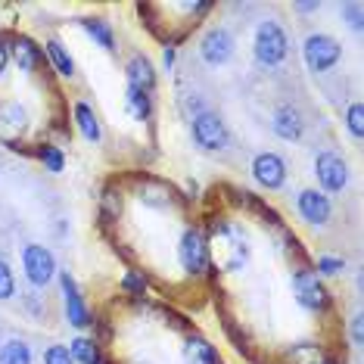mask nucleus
I'll list each match as a JSON object with an SVG mask.
<instances>
[{
  "label": "nucleus",
  "mask_w": 364,
  "mask_h": 364,
  "mask_svg": "<svg viewBox=\"0 0 364 364\" xmlns=\"http://www.w3.org/2000/svg\"><path fill=\"white\" fill-rule=\"evenodd\" d=\"M128 112L134 115L137 122H146L153 115V97L150 94H140V90L128 87Z\"/></svg>",
  "instance_id": "nucleus-21"
},
{
  "label": "nucleus",
  "mask_w": 364,
  "mask_h": 364,
  "mask_svg": "<svg viewBox=\"0 0 364 364\" xmlns=\"http://www.w3.org/2000/svg\"><path fill=\"white\" fill-rule=\"evenodd\" d=\"M6 53H10V60L19 65L22 72H28V75H35L41 65H44V50H41L28 35H10V41H6Z\"/></svg>",
  "instance_id": "nucleus-11"
},
{
  "label": "nucleus",
  "mask_w": 364,
  "mask_h": 364,
  "mask_svg": "<svg viewBox=\"0 0 364 364\" xmlns=\"http://www.w3.org/2000/svg\"><path fill=\"white\" fill-rule=\"evenodd\" d=\"M346 128H349V134L355 140L364 137V106L361 103H352L349 109H346Z\"/></svg>",
  "instance_id": "nucleus-24"
},
{
  "label": "nucleus",
  "mask_w": 364,
  "mask_h": 364,
  "mask_svg": "<svg viewBox=\"0 0 364 364\" xmlns=\"http://www.w3.org/2000/svg\"><path fill=\"white\" fill-rule=\"evenodd\" d=\"M41 162H44V168L47 171H53V175H60V171L65 168V156H63V150L60 146H53V144H44L41 146Z\"/></svg>",
  "instance_id": "nucleus-23"
},
{
  "label": "nucleus",
  "mask_w": 364,
  "mask_h": 364,
  "mask_svg": "<svg viewBox=\"0 0 364 364\" xmlns=\"http://www.w3.org/2000/svg\"><path fill=\"white\" fill-rule=\"evenodd\" d=\"M162 65H165V69H171V65H175V47H165V53H162Z\"/></svg>",
  "instance_id": "nucleus-33"
},
{
  "label": "nucleus",
  "mask_w": 364,
  "mask_h": 364,
  "mask_svg": "<svg viewBox=\"0 0 364 364\" xmlns=\"http://www.w3.org/2000/svg\"><path fill=\"white\" fill-rule=\"evenodd\" d=\"M22 271H26L28 284L35 289H44L56 274H60L53 252L47 250V246H41V243H28L26 250H22Z\"/></svg>",
  "instance_id": "nucleus-3"
},
{
  "label": "nucleus",
  "mask_w": 364,
  "mask_h": 364,
  "mask_svg": "<svg viewBox=\"0 0 364 364\" xmlns=\"http://www.w3.org/2000/svg\"><path fill=\"white\" fill-rule=\"evenodd\" d=\"M314 178H318L321 193H343L346 184H349V165H346L343 156L324 150L314 159Z\"/></svg>",
  "instance_id": "nucleus-6"
},
{
  "label": "nucleus",
  "mask_w": 364,
  "mask_h": 364,
  "mask_svg": "<svg viewBox=\"0 0 364 364\" xmlns=\"http://www.w3.org/2000/svg\"><path fill=\"white\" fill-rule=\"evenodd\" d=\"M200 56L209 65H225L234 56V35L228 28H209L200 41Z\"/></svg>",
  "instance_id": "nucleus-12"
},
{
  "label": "nucleus",
  "mask_w": 364,
  "mask_h": 364,
  "mask_svg": "<svg viewBox=\"0 0 364 364\" xmlns=\"http://www.w3.org/2000/svg\"><path fill=\"white\" fill-rule=\"evenodd\" d=\"M352 339H355V346H361V314L352 318Z\"/></svg>",
  "instance_id": "nucleus-31"
},
{
  "label": "nucleus",
  "mask_w": 364,
  "mask_h": 364,
  "mask_svg": "<svg viewBox=\"0 0 364 364\" xmlns=\"http://www.w3.org/2000/svg\"><path fill=\"white\" fill-rule=\"evenodd\" d=\"M343 268H346V262L333 259V255H321V259H318V277H333Z\"/></svg>",
  "instance_id": "nucleus-27"
},
{
  "label": "nucleus",
  "mask_w": 364,
  "mask_h": 364,
  "mask_svg": "<svg viewBox=\"0 0 364 364\" xmlns=\"http://www.w3.org/2000/svg\"><path fill=\"white\" fill-rule=\"evenodd\" d=\"M0 364H31V346L26 339H6L0 346Z\"/></svg>",
  "instance_id": "nucleus-20"
},
{
  "label": "nucleus",
  "mask_w": 364,
  "mask_h": 364,
  "mask_svg": "<svg viewBox=\"0 0 364 364\" xmlns=\"http://www.w3.org/2000/svg\"><path fill=\"white\" fill-rule=\"evenodd\" d=\"M4 128H13V131L26 128V109L19 103H0V131Z\"/></svg>",
  "instance_id": "nucleus-22"
},
{
  "label": "nucleus",
  "mask_w": 364,
  "mask_h": 364,
  "mask_svg": "<svg viewBox=\"0 0 364 364\" xmlns=\"http://www.w3.org/2000/svg\"><path fill=\"white\" fill-rule=\"evenodd\" d=\"M44 364H75V358H72L69 346H50L44 352Z\"/></svg>",
  "instance_id": "nucleus-28"
},
{
  "label": "nucleus",
  "mask_w": 364,
  "mask_h": 364,
  "mask_svg": "<svg viewBox=\"0 0 364 364\" xmlns=\"http://www.w3.org/2000/svg\"><path fill=\"white\" fill-rule=\"evenodd\" d=\"M271 131H274L280 140H287V144L299 140L302 131H305V122H302L299 109H293V106H277L274 115H271Z\"/></svg>",
  "instance_id": "nucleus-13"
},
{
  "label": "nucleus",
  "mask_w": 364,
  "mask_h": 364,
  "mask_svg": "<svg viewBox=\"0 0 364 364\" xmlns=\"http://www.w3.org/2000/svg\"><path fill=\"white\" fill-rule=\"evenodd\" d=\"M144 287H146V280L137 274V271H128L125 280H122V289H128V293H137V296H144Z\"/></svg>",
  "instance_id": "nucleus-29"
},
{
  "label": "nucleus",
  "mask_w": 364,
  "mask_h": 364,
  "mask_svg": "<svg viewBox=\"0 0 364 364\" xmlns=\"http://www.w3.org/2000/svg\"><path fill=\"white\" fill-rule=\"evenodd\" d=\"M16 296V277H13V268L0 259V302L4 299H13Z\"/></svg>",
  "instance_id": "nucleus-26"
},
{
  "label": "nucleus",
  "mask_w": 364,
  "mask_h": 364,
  "mask_svg": "<svg viewBox=\"0 0 364 364\" xmlns=\"http://www.w3.org/2000/svg\"><path fill=\"white\" fill-rule=\"evenodd\" d=\"M255 184L264 187V190H280L287 184V162L280 159L277 153H255L252 156V165H250Z\"/></svg>",
  "instance_id": "nucleus-9"
},
{
  "label": "nucleus",
  "mask_w": 364,
  "mask_h": 364,
  "mask_svg": "<svg viewBox=\"0 0 364 364\" xmlns=\"http://www.w3.org/2000/svg\"><path fill=\"white\" fill-rule=\"evenodd\" d=\"M72 112H75V125L81 131V137L90 140V144H100V140H103V125H100V119H97V112L90 109V103L78 100Z\"/></svg>",
  "instance_id": "nucleus-15"
},
{
  "label": "nucleus",
  "mask_w": 364,
  "mask_h": 364,
  "mask_svg": "<svg viewBox=\"0 0 364 364\" xmlns=\"http://www.w3.org/2000/svg\"><path fill=\"white\" fill-rule=\"evenodd\" d=\"M190 134H193V144L205 153H218L228 146V125L221 122V115L215 112H200L190 122Z\"/></svg>",
  "instance_id": "nucleus-5"
},
{
  "label": "nucleus",
  "mask_w": 364,
  "mask_h": 364,
  "mask_svg": "<svg viewBox=\"0 0 364 364\" xmlns=\"http://www.w3.org/2000/svg\"><path fill=\"white\" fill-rule=\"evenodd\" d=\"M44 53L50 56V63H53L56 75H63V78H75V60H72V53L63 47V41L50 38V41L44 44Z\"/></svg>",
  "instance_id": "nucleus-18"
},
{
  "label": "nucleus",
  "mask_w": 364,
  "mask_h": 364,
  "mask_svg": "<svg viewBox=\"0 0 364 364\" xmlns=\"http://www.w3.org/2000/svg\"><path fill=\"white\" fill-rule=\"evenodd\" d=\"M293 296L305 311H314V314L324 311L330 305V293H327L324 280H321L318 271H311V268H299L293 274Z\"/></svg>",
  "instance_id": "nucleus-2"
},
{
  "label": "nucleus",
  "mask_w": 364,
  "mask_h": 364,
  "mask_svg": "<svg viewBox=\"0 0 364 364\" xmlns=\"http://www.w3.org/2000/svg\"><path fill=\"white\" fill-rule=\"evenodd\" d=\"M252 53L262 65H280L289 53V41H287V31L280 22L274 19H264L259 22L255 28V41H252Z\"/></svg>",
  "instance_id": "nucleus-1"
},
{
  "label": "nucleus",
  "mask_w": 364,
  "mask_h": 364,
  "mask_svg": "<svg viewBox=\"0 0 364 364\" xmlns=\"http://www.w3.org/2000/svg\"><path fill=\"white\" fill-rule=\"evenodd\" d=\"M69 352H72V358H75V364H103L100 346H97L94 339H87V336H75V339H72Z\"/></svg>",
  "instance_id": "nucleus-19"
},
{
  "label": "nucleus",
  "mask_w": 364,
  "mask_h": 364,
  "mask_svg": "<svg viewBox=\"0 0 364 364\" xmlns=\"http://www.w3.org/2000/svg\"><path fill=\"white\" fill-rule=\"evenodd\" d=\"M289 358L296 364H321V349L314 343H299L296 349H289Z\"/></svg>",
  "instance_id": "nucleus-25"
},
{
  "label": "nucleus",
  "mask_w": 364,
  "mask_h": 364,
  "mask_svg": "<svg viewBox=\"0 0 364 364\" xmlns=\"http://www.w3.org/2000/svg\"><path fill=\"white\" fill-rule=\"evenodd\" d=\"M184 361L187 364H221L218 349L203 336H190L184 343Z\"/></svg>",
  "instance_id": "nucleus-16"
},
{
  "label": "nucleus",
  "mask_w": 364,
  "mask_h": 364,
  "mask_svg": "<svg viewBox=\"0 0 364 364\" xmlns=\"http://www.w3.org/2000/svg\"><path fill=\"white\" fill-rule=\"evenodd\" d=\"M6 65H10V53H6V44H4V38H0V75L6 72Z\"/></svg>",
  "instance_id": "nucleus-32"
},
{
  "label": "nucleus",
  "mask_w": 364,
  "mask_h": 364,
  "mask_svg": "<svg viewBox=\"0 0 364 364\" xmlns=\"http://www.w3.org/2000/svg\"><path fill=\"white\" fill-rule=\"evenodd\" d=\"M302 56H305V65H309L314 75H318V72H330L339 60H343V47H339L336 38L321 35V31H318V35L305 38Z\"/></svg>",
  "instance_id": "nucleus-4"
},
{
  "label": "nucleus",
  "mask_w": 364,
  "mask_h": 364,
  "mask_svg": "<svg viewBox=\"0 0 364 364\" xmlns=\"http://www.w3.org/2000/svg\"><path fill=\"white\" fill-rule=\"evenodd\" d=\"M81 28L87 31V38H94V44H100L106 53L115 50V35H112V26L100 16H87V19H81Z\"/></svg>",
  "instance_id": "nucleus-17"
},
{
  "label": "nucleus",
  "mask_w": 364,
  "mask_h": 364,
  "mask_svg": "<svg viewBox=\"0 0 364 364\" xmlns=\"http://www.w3.org/2000/svg\"><path fill=\"white\" fill-rule=\"evenodd\" d=\"M296 212H299V218L305 225L324 228L330 221V215H333V205H330V196L321 193V190H302L296 196Z\"/></svg>",
  "instance_id": "nucleus-10"
},
{
  "label": "nucleus",
  "mask_w": 364,
  "mask_h": 364,
  "mask_svg": "<svg viewBox=\"0 0 364 364\" xmlns=\"http://www.w3.org/2000/svg\"><path fill=\"white\" fill-rule=\"evenodd\" d=\"M178 262L181 268L187 271V274H205V268H209V243H205V237L200 230H187L184 237H181L178 243Z\"/></svg>",
  "instance_id": "nucleus-8"
},
{
  "label": "nucleus",
  "mask_w": 364,
  "mask_h": 364,
  "mask_svg": "<svg viewBox=\"0 0 364 364\" xmlns=\"http://www.w3.org/2000/svg\"><path fill=\"white\" fill-rule=\"evenodd\" d=\"M125 78H128V87L131 90H140V94H150L156 90V69L146 56H131L128 65H125Z\"/></svg>",
  "instance_id": "nucleus-14"
},
{
  "label": "nucleus",
  "mask_w": 364,
  "mask_h": 364,
  "mask_svg": "<svg viewBox=\"0 0 364 364\" xmlns=\"http://www.w3.org/2000/svg\"><path fill=\"white\" fill-rule=\"evenodd\" d=\"M343 10L349 13V28L352 31H361V4H346Z\"/></svg>",
  "instance_id": "nucleus-30"
},
{
  "label": "nucleus",
  "mask_w": 364,
  "mask_h": 364,
  "mask_svg": "<svg viewBox=\"0 0 364 364\" xmlns=\"http://www.w3.org/2000/svg\"><path fill=\"white\" fill-rule=\"evenodd\" d=\"M60 287H63V305H65V321H69L75 330H87L94 324V318H90V309L85 302V296H81V289L75 284V277L69 274V271H60Z\"/></svg>",
  "instance_id": "nucleus-7"
}]
</instances>
